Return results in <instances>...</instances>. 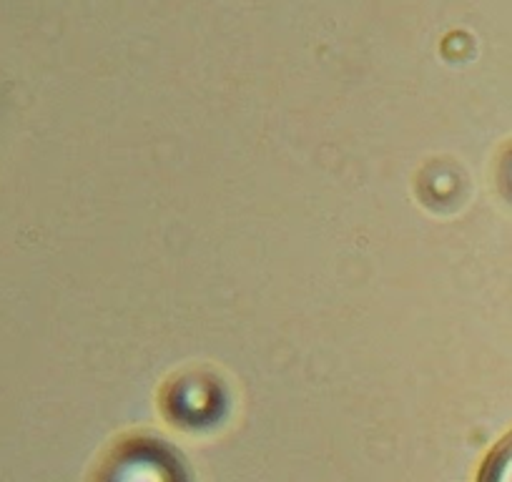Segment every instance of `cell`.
I'll use <instances>...</instances> for the list:
<instances>
[{"label": "cell", "instance_id": "6da1fadb", "mask_svg": "<svg viewBox=\"0 0 512 482\" xmlns=\"http://www.w3.org/2000/svg\"><path fill=\"white\" fill-rule=\"evenodd\" d=\"M477 482H512V435L492 450V455L482 465Z\"/></svg>", "mask_w": 512, "mask_h": 482}]
</instances>
